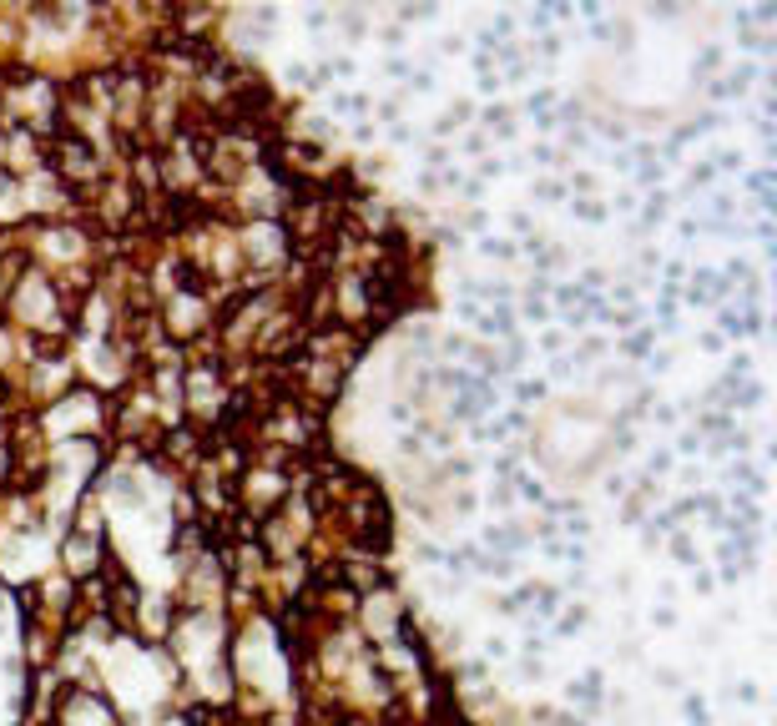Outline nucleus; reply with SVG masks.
Here are the masks:
<instances>
[{"instance_id": "nucleus-1", "label": "nucleus", "mask_w": 777, "mask_h": 726, "mask_svg": "<svg viewBox=\"0 0 777 726\" xmlns=\"http://www.w3.org/2000/svg\"><path fill=\"white\" fill-rule=\"evenodd\" d=\"M682 298L691 303V308H722V303L732 298V288L722 283V272H717V268H697V272L687 278Z\"/></svg>"}, {"instance_id": "nucleus-2", "label": "nucleus", "mask_w": 777, "mask_h": 726, "mask_svg": "<svg viewBox=\"0 0 777 726\" xmlns=\"http://www.w3.org/2000/svg\"><path fill=\"white\" fill-rule=\"evenodd\" d=\"M484 545H490V555H520L525 550V530H515V525H490L484 530Z\"/></svg>"}, {"instance_id": "nucleus-3", "label": "nucleus", "mask_w": 777, "mask_h": 726, "mask_svg": "<svg viewBox=\"0 0 777 726\" xmlns=\"http://www.w3.org/2000/svg\"><path fill=\"white\" fill-rule=\"evenodd\" d=\"M565 701H580V706L596 712V706H601V671H586L580 681H571L565 686Z\"/></svg>"}, {"instance_id": "nucleus-4", "label": "nucleus", "mask_w": 777, "mask_h": 726, "mask_svg": "<svg viewBox=\"0 0 777 726\" xmlns=\"http://www.w3.org/2000/svg\"><path fill=\"white\" fill-rule=\"evenodd\" d=\"M667 207H671V192H651V197H646V207H641V222H636V232H651V228H661V222H667Z\"/></svg>"}, {"instance_id": "nucleus-5", "label": "nucleus", "mask_w": 777, "mask_h": 726, "mask_svg": "<svg viewBox=\"0 0 777 726\" xmlns=\"http://www.w3.org/2000/svg\"><path fill=\"white\" fill-rule=\"evenodd\" d=\"M571 212H576L580 222H591V228H596V222H606V217H611V207H606L601 197H576V202H571Z\"/></svg>"}, {"instance_id": "nucleus-6", "label": "nucleus", "mask_w": 777, "mask_h": 726, "mask_svg": "<svg viewBox=\"0 0 777 726\" xmlns=\"http://www.w3.org/2000/svg\"><path fill=\"white\" fill-rule=\"evenodd\" d=\"M480 257H490V263H510V257H520V252H515V242H500V237H480Z\"/></svg>"}, {"instance_id": "nucleus-7", "label": "nucleus", "mask_w": 777, "mask_h": 726, "mask_svg": "<svg viewBox=\"0 0 777 726\" xmlns=\"http://www.w3.org/2000/svg\"><path fill=\"white\" fill-rule=\"evenodd\" d=\"M651 338H656V333H646V328H641V333H631L626 343H621V348H626V359H651Z\"/></svg>"}, {"instance_id": "nucleus-8", "label": "nucleus", "mask_w": 777, "mask_h": 726, "mask_svg": "<svg viewBox=\"0 0 777 726\" xmlns=\"http://www.w3.org/2000/svg\"><path fill=\"white\" fill-rule=\"evenodd\" d=\"M711 172H722V177H732V172H742V152H732V147H722L717 157H711Z\"/></svg>"}, {"instance_id": "nucleus-9", "label": "nucleus", "mask_w": 777, "mask_h": 726, "mask_svg": "<svg viewBox=\"0 0 777 726\" xmlns=\"http://www.w3.org/2000/svg\"><path fill=\"white\" fill-rule=\"evenodd\" d=\"M717 182V172H711V161H702V167H691L687 172V192H697V187H711Z\"/></svg>"}, {"instance_id": "nucleus-10", "label": "nucleus", "mask_w": 777, "mask_h": 726, "mask_svg": "<svg viewBox=\"0 0 777 726\" xmlns=\"http://www.w3.org/2000/svg\"><path fill=\"white\" fill-rule=\"evenodd\" d=\"M540 394H545L540 379H515V399H520V403H535Z\"/></svg>"}, {"instance_id": "nucleus-11", "label": "nucleus", "mask_w": 777, "mask_h": 726, "mask_svg": "<svg viewBox=\"0 0 777 726\" xmlns=\"http://www.w3.org/2000/svg\"><path fill=\"white\" fill-rule=\"evenodd\" d=\"M671 555L682 560V565H691V560H697V545H691V535H671Z\"/></svg>"}, {"instance_id": "nucleus-12", "label": "nucleus", "mask_w": 777, "mask_h": 726, "mask_svg": "<svg viewBox=\"0 0 777 726\" xmlns=\"http://www.w3.org/2000/svg\"><path fill=\"white\" fill-rule=\"evenodd\" d=\"M580 625H586V610L576 605V610H565V616L555 621V631H560V636H571V631H580Z\"/></svg>"}, {"instance_id": "nucleus-13", "label": "nucleus", "mask_w": 777, "mask_h": 726, "mask_svg": "<svg viewBox=\"0 0 777 726\" xmlns=\"http://www.w3.org/2000/svg\"><path fill=\"white\" fill-rule=\"evenodd\" d=\"M682 712H687V721H691V726H707V706H702L697 696H687V701H682Z\"/></svg>"}, {"instance_id": "nucleus-14", "label": "nucleus", "mask_w": 777, "mask_h": 726, "mask_svg": "<svg viewBox=\"0 0 777 726\" xmlns=\"http://www.w3.org/2000/svg\"><path fill=\"white\" fill-rule=\"evenodd\" d=\"M535 197H540V202H560V197H565V182H535Z\"/></svg>"}, {"instance_id": "nucleus-15", "label": "nucleus", "mask_w": 777, "mask_h": 726, "mask_svg": "<svg viewBox=\"0 0 777 726\" xmlns=\"http://www.w3.org/2000/svg\"><path fill=\"white\" fill-rule=\"evenodd\" d=\"M530 161H535V167H560V152H555V147H535V152H530Z\"/></svg>"}, {"instance_id": "nucleus-16", "label": "nucleus", "mask_w": 777, "mask_h": 726, "mask_svg": "<svg viewBox=\"0 0 777 726\" xmlns=\"http://www.w3.org/2000/svg\"><path fill=\"white\" fill-rule=\"evenodd\" d=\"M540 348H545V353H560V348H565V333H560V328H545V333H540Z\"/></svg>"}, {"instance_id": "nucleus-17", "label": "nucleus", "mask_w": 777, "mask_h": 726, "mask_svg": "<svg viewBox=\"0 0 777 726\" xmlns=\"http://www.w3.org/2000/svg\"><path fill=\"white\" fill-rule=\"evenodd\" d=\"M697 449H702V434H697V429H687L682 439H676V454H697Z\"/></svg>"}, {"instance_id": "nucleus-18", "label": "nucleus", "mask_w": 777, "mask_h": 726, "mask_svg": "<svg viewBox=\"0 0 777 726\" xmlns=\"http://www.w3.org/2000/svg\"><path fill=\"white\" fill-rule=\"evenodd\" d=\"M520 499H535V505H545V490L535 479H520Z\"/></svg>"}, {"instance_id": "nucleus-19", "label": "nucleus", "mask_w": 777, "mask_h": 726, "mask_svg": "<svg viewBox=\"0 0 777 726\" xmlns=\"http://www.w3.org/2000/svg\"><path fill=\"white\" fill-rule=\"evenodd\" d=\"M409 86H414L419 96H429V91H434V76H429V71H419V76H409Z\"/></svg>"}, {"instance_id": "nucleus-20", "label": "nucleus", "mask_w": 777, "mask_h": 726, "mask_svg": "<svg viewBox=\"0 0 777 726\" xmlns=\"http://www.w3.org/2000/svg\"><path fill=\"white\" fill-rule=\"evenodd\" d=\"M651 414H656V424H667V429L676 424V419H682V414H676V409H651Z\"/></svg>"}]
</instances>
